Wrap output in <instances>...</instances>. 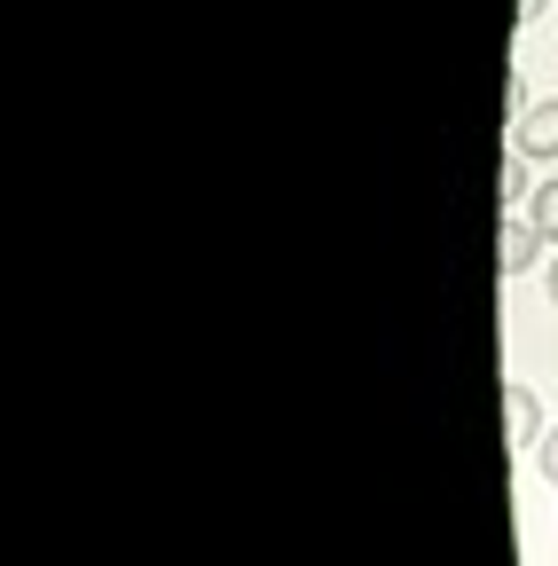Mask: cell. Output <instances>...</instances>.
Returning a JSON list of instances; mask_svg holds the SVG:
<instances>
[{"instance_id": "obj_2", "label": "cell", "mask_w": 558, "mask_h": 566, "mask_svg": "<svg viewBox=\"0 0 558 566\" xmlns=\"http://www.w3.org/2000/svg\"><path fill=\"white\" fill-rule=\"evenodd\" d=\"M543 244H550V237H543L535 221H512V212H504V229H496V268H504V275H527Z\"/></svg>"}, {"instance_id": "obj_3", "label": "cell", "mask_w": 558, "mask_h": 566, "mask_svg": "<svg viewBox=\"0 0 558 566\" xmlns=\"http://www.w3.org/2000/svg\"><path fill=\"white\" fill-rule=\"evenodd\" d=\"M504 417H512V441H519V449H527V441H543V401H535L519 378L504 386Z\"/></svg>"}, {"instance_id": "obj_7", "label": "cell", "mask_w": 558, "mask_h": 566, "mask_svg": "<svg viewBox=\"0 0 558 566\" xmlns=\"http://www.w3.org/2000/svg\"><path fill=\"white\" fill-rule=\"evenodd\" d=\"M543 17V0H519V24H535Z\"/></svg>"}, {"instance_id": "obj_1", "label": "cell", "mask_w": 558, "mask_h": 566, "mask_svg": "<svg viewBox=\"0 0 558 566\" xmlns=\"http://www.w3.org/2000/svg\"><path fill=\"white\" fill-rule=\"evenodd\" d=\"M512 150H519V158H558V95L519 111V134H512Z\"/></svg>"}, {"instance_id": "obj_6", "label": "cell", "mask_w": 558, "mask_h": 566, "mask_svg": "<svg viewBox=\"0 0 558 566\" xmlns=\"http://www.w3.org/2000/svg\"><path fill=\"white\" fill-rule=\"evenodd\" d=\"M535 464H543V480H558V433H543V441H535Z\"/></svg>"}, {"instance_id": "obj_8", "label": "cell", "mask_w": 558, "mask_h": 566, "mask_svg": "<svg viewBox=\"0 0 558 566\" xmlns=\"http://www.w3.org/2000/svg\"><path fill=\"white\" fill-rule=\"evenodd\" d=\"M550 307H558V260H550Z\"/></svg>"}, {"instance_id": "obj_4", "label": "cell", "mask_w": 558, "mask_h": 566, "mask_svg": "<svg viewBox=\"0 0 558 566\" xmlns=\"http://www.w3.org/2000/svg\"><path fill=\"white\" fill-rule=\"evenodd\" d=\"M527 197H535V189H527V158H504V166H496V205L512 212V205H527Z\"/></svg>"}, {"instance_id": "obj_5", "label": "cell", "mask_w": 558, "mask_h": 566, "mask_svg": "<svg viewBox=\"0 0 558 566\" xmlns=\"http://www.w3.org/2000/svg\"><path fill=\"white\" fill-rule=\"evenodd\" d=\"M527 221L558 244V181H535V197H527Z\"/></svg>"}]
</instances>
